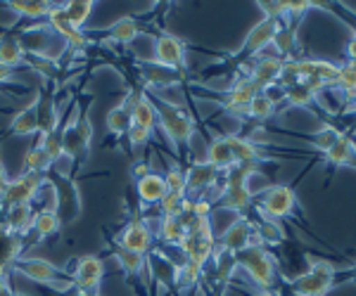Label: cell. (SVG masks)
I'll return each instance as SVG.
<instances>
[{
	"label": "cell",
	"mask_w": 356,
	"mask_h": 296,
	"mask_svg": "<svg viewBox=\"0 0 356 296\" xmlns=\"http://www.w3.org/2000/svg\"><path fill=\"white\" fill-rule=\"evenodd\" d=\"M138 76L143 78V85L152 90L174 88V85L183 83V71L166 69V67L157 64V62H138Z\"/></svg>",
	"instance_id": "obj_14"
},
{
	"label": "cell",
	"mask_w": 356,
	"mask_h": 296,
	"mask_svg": "<svg viewBox=\"0 0 356 296\" xmlns=\"http://www.w3.org/2000/svg\"><path fill=\"white\" fill-rule=\"evenodd\" d=\"M164 175V183H166V192H174V195H183L188 197V180H186V171H183L178 164H171L166 168Z\"/></svg>",
	"instance_id": "obj_43"
},
{
	"label": "cell",
	"mask_w": 356,
	"mask_h": 296,
	"mask_svg": "<svg viewBox=\"0 0 356 296\" xmlns=\"http://www.w3.org/2000/svg\"><path fill=\"white\" fill-rule=\"evenodd\" d=\"M337 275H318V272H302L300 277H295L292 289L297 296H325L335 287Z\"/></svg>",
	"instance_id": "obj_19"
},
{
	"label": "cell",
	"mask_w": 356,
	"mask_h": 296,
	"mask_svg": "<svg viewBox=\"0 0 356 296\" xmlns=\"http://www.w3.org/2000/svg\"><path fill=\"white\" fill-rule=\"evenodd\" d=\"M24 64L36 73H41L43 78H48V81H53L57 73H60V64H57L55 57L48 53H26Z\"/></svg>",
	"instance_id": "obj_36"
},
{
	"label": "cell",
	"mask_w": 356,
	"mask_h": 296,
	"mask_svg": "<svg viewBox=\"0 0 356 296\" xmlns=\"http://www.w3.org/2000/svg\"><path fill=\"white\" fill-rule=\"evenodd\" d=\"M131 123H134V119H131V107L126 105V100H122L107 112V130L112 135H117V138H126Z\"/></svg>",
	"instance_id": "obj_31"
},
{
	"label": "cell",
	"mask_w": 356,
	"mask_h": 296,
	"mask_svg": "<svg viewBox=\"0 0 356 296\" xmlns=\"http://www.w3.org/2000/svg\"><path fill=\"white\" fill-rule=\"evenodd\" d=\"M0 296H17L13 289H5V292H0Z\"/></svg>",
	"instance_id": "obj_56"
},
{
	"label": "cell",
	"mask_w": 356,
	"mask_h": 296,
	"mask_svg": "<svg viewBox=\"0 0 356 296\" xmlns=\"http://www.w3.org/2000/svg\"><path fill=\"white\" fill-rule=\"evenodd\" d=\"M233 152V159L235 164H259L264 155L252 138H245V135H223Z\"/></svg>",
	"instance_id": "obj_26"
},
{
	"label": "cell",
	"mask_w": 356,
	"mask_h": 296,
	"mask_svg": "<svg viewBox=\"0 0 356 296\" xmlns=\"http://www.w3.org/2000/svg\"><path fill=\"white\" fill-rule=\"evenodd\" d=\"M202 265L197 263H191V261H183L181 265H178V275H176V287L181 289H193L195 284L202 280Z\"/></svg>",
	"instance_id": "obj_42"
},
{
	"label": "cell",
	"mask_w": 356,
	"mask_h": 296,
	"mask_svg": "<svg viewBox=\"0 0 356 296\" xmlns=\"http://www.w3.org/2000/svg\"><path fill=\"white\" fill-rule=\"evenodd\" d=\"M62 220L57 211H36V218H33V235H36L38 242H45V240H53V237L60 235L62 230Z\"/></svg>",
	"instance_id": "obj_30"
},
{
	"label": "cell",
	"mask_w": 356,
	"mask_h": 296,
	"mask_svg": "<svg viewBox=\"0 0 356 296\" xmlns=\"http://www.w3.org/2000/svg\"><path fill=\"white\" fill-rule=\"evenodd\" d=\"M13 78H15V69L0 64V93H5V88H3L5 83H15Z\"/></svg>",
	"instance_id": "obj_52"
},
{
	"label": "cell",
	"mask_w": 356,
	"mask_h": 296,
	"mask_svg": "<svg viewBox=\"0 0 356 296\" xmlns=\"http://www.w3.org/2000/svg\"><path fill=\"white\" fill-rule=\"evenodd\" d=\"M45 178H48L57 190V216H60L62 225L74 223V220L81 216V209H83L74 175H62V173H53V171H50Z\"/></svg>",
	"instance_id": "obj_5"
},
{
	"label": "cell",
	"mask_w": 356,
	"mask_h": 296,
	"mask_svg": "<svg viewBox=\"0 0 356 296\" xmlns=\"http://www.w3.org/2000/svg\"><path fill=\"white\" fill-rule=\"evenodd\" d=\"M152 105L159 116V128L164 130L166 138L174 142L176 150L178 147H191L195 135V119L191 116V112L162 98H152Z\"/></svg>",
	"instance_id": "obj_2"
},
{
	"label": "cell",
	"mask_w": 356,
	"mask_h": 296,
	"mask_svg": "<svg viewBox=\"0 0 356 296\" xmlns=\"http://www.w3.org/2000/svg\"><path fill=\"white\" fill-rule=\"evenodd\" d=\"M152 242H154V232L150 230V225H147L143 218H134L122 230V240L117 244L124 249H129V252L147 256L152 252Z\"/></svg>",
	"instance_id": "obj_13"
},
{
	"label": "cell",
	"mask_w": 356,
	"mask_h": 296,
	"mask_svg": "<svg viewBox=\"0 0 356 296\" xmlns=\"http://www.w3.org/2000/svg\"><path fill=\"white\" fill-rule=\"evenodd\" d=\"M273 48L278 50V57L283 60V57H290L292 53H295L297 48V31L292 24H280V28L275 31L273 36Z\"/></svg>",
	"instance_id": "obj_40"
},
{
	"label": "cell",
	"mask_w": 356,
	"mask_h": 296,
	"mask_svg": "<svg viewBox=\"0 0 356 296\" xmlns=\"http://www.w3.org/2000/svg\"><path fill=\"white\" fill-rule=\"evenodd\" d=\"M5 8L13 10L19 19L36 21V19H45V17H48L50 3H38V0H8Z\"/></svg>",
	"instance_id": "obj_34"
},
{
	"label": "cell",
	"mask_w": 356,
	"mask_h": 296,
	"mask_svg": "<svg viewBox=\"0 0 356 296\" xmlns=\"http://www.w3.org/2000/svg\"><path fill=\"white\" fill-rule=\"evenodd\" d=\"M186 180H188V197H195V192H207L209 187L219 183V171L207 162H195L186 171Z\"/></svg>",
	"instance_id": "obj_20"
},
{
	"label": "cell",
	"mask_w": 356,
	"mask_h": 296,
	"mask_svg": "<svg viewBox=\"0 0 356 296\" xmlns=\"http://www.w3.org/2000/svg\"><path fill=\"white\" fill-rule=\"evenodd\" d=\"M105 33H107V41L110 43L131 45L143 33V24L136 19V17L126 15V17H119L117 21H112V24L105 28Z\"/></svg>",
	"instance_id": "obj_24"
},
{
	"label": "cell",
	"mask_w": 356,
	"mask_h": 296,
	"mask_svg": "<svg viewBox=\"0 0 356 296\" xmlns=\"http://www.w3.org/2000/svg\"><path fill=\"white\" fill-rule=\"evenodd\" d=\"M112 256H114V261L119 263V268H122L126 275H131V277H140L143 270L147 268V256L129 252V249L119 247V244H114V247H112Z\"/></svg>",
	"instance_id": "obj_29"
},
{
	"label": "cell",
	"mask_w": 356,
	"mask_h": 296,
	"mask_svg": "<svg viewBox=\"0 0 356 296\" xmlns=\"http://www.w3.org/2000/svg\"><path fill=\"white\" fill-rule=\"evenodd\" d=\"M252 199H254V195L250 190V183H226L219 197V207L226 209V211L245 214L252 207Z\"/></svg>",
	"instance_id": "obj_18"
},
{
	"label": "cell",
	"mask_w": 356,
	"mask_h": 296,
	"mask_svg": "<svg viewBox=\"0 0 356 296\" xmlns=\"http://www.w3.org/2000/svg\"><path fill=\"white\" fill-rule=\"evenodd\" d=\"M349 277H354V280H356V265L352 268V272H349Z\"/></svg>",
	"instance_id": "obj_57"
},
{
	"label": "cell",
	"mask_w": 356,
	"mask_h": 296,
	"mask_svg": "<svg viewBox=\"0 0 356 296\" xmlns=\"http://www.w3.org/2000/svg\"><path fill=\"white\" fill-rule=\"evenodd\" d=\"M15 270L19 272L22 277L36 282V284H45V287H55L60 292H72L74 284L69 280V275L65 270H60L53 261L41 259V256H22L17 261Z\"/></svg>",
	"instance_id": "obj_4"
},
{
	"label": "cell",
	"mask_w": 356,
	"mask_h": 296,
	"mask_svg": "<svg viewBox=\"0 0 356 296\" xmlns=\"http://www.w3.org/2000/svg\"><path fill=\"white\" fill-rule=\"evenodd\" d=\"M297 207V195L290 185H271L268 190L261 192L259 211L264 218H288Z\"/></svg>",
	"instance_id": "obj_8"
},
{
	"label": "cell",
	"mask_w": 356,
	"mask_h": 296,
	"mask_svg": "<svg viewBox=\"0 0 356 296\" xmlns=\"http://www.w3.org/2000/svg\"><path fill=\"white\" fill-rule=\"evenodd\" d=\"M325 157H328V164L330 166H347V164H354L356 162V145L352 138H342L335 142V145L330 147L328 152H325Z\"/></svg>",
	"instance_id": "obj_35"
},
{
	"label": "cell",
	"mask_w": 356,
	"mask_h": 296,
	"mask_svg": "<svg viewBox=\"0 0 356 296\" xmlns=\"http://www.w3.org/2000/svg\"><path fill=\"white\" fill-rule=\"evenodd\" d=\"M235 263H238V270H245L247 277H250L259 289H264V292L273 289L275 261H273V256L266 252V247L252 244V247H247L243 252L235 254Z\"/></svg>",
	"instance_id": "obj_3"
},
{
	"label": "cell",
	"mask_w": 356,
	"mask_h": 296,
	"mask_svg": "<svg viewBox=\"0 0 356 296\" xmlns=\"http://www.w3.org/2000/svg\"><path fill=\"white\" fill-rule=\"evenodd\" d=\"M36 100H38V128H41L38 135L57 133L60 130V110H57L55 93L50 88H41L36 93Z\"/></svg>",
	"instance_id": "obj_16"
},
{
	"label": "cell",
	"mask_w": 356,
	"mask_h": 296,
	"mask_svg": "<svg viewBox=\"0 0 356 296\" xmlns=\"http://www.w3.org/2000/svg\"><path fill=\"white\" fill-rule=\"evenodd\" d=\"M297 71H300L302 83H307L312 90L321 93L328 85H337V71H340V67L323 60H297Z\"/></svg>",
	"instance_id": "obj_9"
},
{
	"label": "cell",
	"mask_w": 356,
	"mask_h": 296,
	"mask_svg": "<svg viewBox=\"0 0 356 296\" xmlns=\"http://www.w3.org/2000/svg\"><path fill=\"white\" fill-rule=\"evenodd\" d=\"M5 289H13V287H10V282H8V272L0 270V292H5Z\"/></svg>",
	"instance_id": "obj_54"
},
{
	"label": "cell",
	"mask_w": 356,
	"mask_h": 296,
	"mask_svg": "<svg viewBox=\"0 0 356 296\" xmlns=\"http://www.w3.org/2000/svg\"><path fill=\"white\" fill-rule=\"evenodd\" d=\"M207 164H211L219 173H226V171H231L235 166L233 152L223 135L209 142V147H207Z\"/></svg>",
	"instance_id": "obj_27"
},
{
	"label": "cell",
	"mask_w": 356,
	"mask_h": 296,
	"mask_svg": "<svg viewBox=\"0 0 356 296\" xmlns=\"http://www.w3.org/2000/svg\"><path fill=\"white\" fill-rule=\"evenodd\" d=\"M259 93V88H257L254 83L250 81L247 76L238 78L231 88L226 90V93L221 95V105L223 110H226L228 114H235V116H245L247 112V105H250L252 100H254V95Z\"/></svg>",
	"instance_id": "obj_12"
},
{
	"label": "cell",
	"mask_w": 356,
	"mask_h": 296,
	"mask_svg": "<svg viewBox=\"0 0 356 296\" xmlns=\"http://www.w3.org/2000/svg\"><path fill=\"white\" fill-rule=\"evenodd\" d=\"M0 230H5V207L0 202Z\"/></svg>",
	"instance_id": "obj_55"
},
{
	"label": "cell",
	"mask_w": 356,
	"mask_h": 296,
	"mask_svg": "<svg viewBox=\"0 0 356 296\" xmlns=\"http://www.w3.org/2000/svg\"><path fill=\"white\" fill-rule=\"evenodd\" d=\"M24 60H26V48L19 38L10 36V33L0 38V64L17 69V67L24 64Z\"/></svg>",
	"instance_id": "obj_28"
},
{
	"label": "cell",
	"mask_w": 356,
	"mask_h": 296,
	"mask_svg": "<svg viewBox=\"0 0 356 296\" xmlns=\"http://www.w3.org/2000/svg\"><path fill=\"white\" fill-rule=\"evenodd\" d=\"M136 195L143 207H154V204H159L166 195L164 175L157 173V171H152V173L145 175L140 183H136Z\"/></svg>",
	"instance_id": "obj_23"
},
{
	"label": "cell",
	"mask_w": 356,
	"mask_h": 296,
	"mask_svg": "<svg viewBox=\"0 0 356 296\" xmlns=\"http://www.w3.org/2000/svg\"><path fill=\"white\" fill-rule=\"evenodd\" d=\"M312 8H314V3H309V0H292V3H285V17H288V19H300V17L307 15Z\"/></svg>",
	"instance_id": "obj_48"
},
{
	"label": "cell",
	"mask_w": 356,
	"mask_h": 296,
	"mask_svg": "<svg viewBox=\"0 0 356 296\" xmlns=\"http://www.w3.org/2000/svg\"><path fill=\"white\" fill-rule=\"evenodd\" d=\"M309 272H318V275H337L335 265L323 259H309Z\"/></svg>",
	"instance_id": "obj_49"
},
{
	"label": "cell",
	"mask_w": 356,
	"mask_h": 296,
	"mask_svg": "<svg viewBox=\"0 0 356 296\" xmlns=\"http://www.w3.org/2000/svg\"><path fill=\"white\" fill-rule=\"evenodd\" d=\"M8 183H10V178H8V171H5L3 162H0V195H3V192H5V187H8Z\"/></svg>",
	"instance_id": "obj_53"
},
{
	"label": "cell",
	"mask_w": 356,
	"mask_h": 296,
	"mask_svg": "<svg viewBox=\"0 0 356 296\" xmlns=\"http://www.w3.org/2000/svg\"><path fill=\"white\" fill-rule=\"evenodd\" d=\"M24 249H26L24 237L15 235L10 230H0V270L3 272L15 270L17 261L24 256Z\"/></svg>",
	"instance_id": "obj_21"
},
{
	"label": "cell",
	"mask_w": 356,
	"mask_h": 296,
	"mask_svg": "<svg viewBox=\"0 0 356 296\" xmlns=\"http://www.w3.org/2000/svg\"><path fill=\"white\" fill-rule=\"evenodd\" d=\"M342 138V133L340 130H337L335 126H323L321 130H316L314 135H309V142H312V145L316 147V150L318 152H328L332 145H335L337 140Z\"/></svg>",
	"instance_id": "obj_44"
},
{
	"label": "cell",
	"mask_w": 356,
	"mask_h": 296,
	"mask_svg": "<svg viewBox=\"0 0 356 296\" xmlns=\"http://www.w3.org/2000/svg\"><path fill=\"white\" fill-rule=\"evenodd\" d=\"M252 244H259V242H257L254 223L247 220L245 216L235 218L233 223L226 227V232H223L221 240H219V247L226 249V252H231V254L243 252V249L252 247Z\"/></svg>",
	"instance_id": "obj_11"
},
{
	"label": "cell",
	"mask_w": 356,
	"mask_h": 296,
	"mask_svg": "<svg viewBox=\"0 0 356 296\" xmlns=\"http://www.w3.org/2000/svg\"><path fill=\"white\" fill-rule=\"evenodd\" d=\"M53 171V162L48 159V155L43 152L41 142L36 140V145H31L24 155V164H22V173H38V175H48Z\"/></svg>",
	"instance_id": "obj_32"
},
{
	"label": "cell",
	"mask_w": 356,
	"mask_h": 296,
	"mask_svg": "<svg viewBox=\"0 0 356 296\" xmlns=\"http://www.w3.org/2000/svg\"><path fill=\"white\" fill-rule=\"evenodd\" d=\"M45 183V175H38V173H22L17 175L15 180H10L5 192L0 195V202L3 207H31L33 199H36L38 190L43 187Z\"/></svg>",
	"instance_id": "obj_7"
},
{
	"label": "cell",
	"mask_w": 356,
	"mask_h": 296,
	"mask_svg": "<svg viewBox=\"0 0 356 296\" xmlns=\"http://www.w3.org/2000/svg\"><path fill=\"white\" fill-rule=\"evenodd\" d=\"M280 69H283V60H280V57H261V60H257L254 64L250 67L247 78H250L259 90H264L266 85L278 81Z\"/></svg>",
	"instance_id": "obj_22"
},
{
	"label": "cell",
	"mask_w": 356,
	"mask_h": 296,
	"mask_svg": "<svg viewBox=\"0 0 356 296\" xmlns=\"http://www.w3.org/2000/svg\"><path fill=\"white\" fill-rule=\"evenodd\" d=\"M33 218H36L33 207H8L5 209V230L19 237H29L33 230Z\"/></svg>",
	"instance_id": "obj_25"
},
{
	"label": "cell",
	"mask_w": 356,
	"mask_h": 296,
	"mask_svg": "<svg viewBox=\"0 0 356 296\" xmlns=\"http://www.w3.org/2000/svg\"><path fill=\"white\" fill-rule=\"evenodd\" d=\"M280 24L283 21H275V19H264L259 21V24H254L252 26V31L247 33V38H245V43H243V57H254V55H259L266 45H271L273 43V36H275V31L280 28Z\"/></svg>",
	"instance_id": "obj_15"
},
{
	"label": "cell",
	"mask_w": 356,
	"mask_h": 296,
	"mask_svg": "<svg viewBox=\"0 0 356 296\" xmlns=\"http://www.w3.org/2000/svg\"><path fill=\"white\" fill-rule=\"evenodd\" d=\"M41 128H38V100L33 95V100L29 102L24 110H19L10 121L5 135H17V138H31V135H38Z\"/></svg>",
	"instance_id": "obj_17"
},
{
	"label": "cell",
	"mask_w": 356,
	"mask_h": 296,
	"mask_svg": "<svg viewBox=\"0 0 356 296\" xmlns=\"http://www.w3.org/2000/svg\"><path fill=\"white\" fill-rule=\"evenodd\" d=\"M275 114V105L271 100L266 98V95H261V93H257L254 95V100L247 105V112H245V116H250V119H254V121H268Z\"/></svg>",
	"instance_id": "obj_41"
},
{
	"label": "cell",
	"mask_w": 356,
	"mask_h": 296,
	"mask_svg": "<svg viewBox=\"0 0 356 296\" xmlns=\"http://www.w3.org/2000/svg\"><path fill=\"white\" fill-rule=\"evenodd\" d=\"M354 38H356V33H354Z\"/></svg>",
	"instance_id": "obj_58"
},
{
	"label": "cell",
	"mask_w": 356,
	"mask_h": 296,
	"mask_svg": "<svg viewBox=\"0 0 356 296\" xmlns=\"http://www.w3.org/2000/svg\"><path fill=\"white\" fill-rule=\"evenodd\" d=\"M254 232H257V242H259L261 247H275V244H280L285 240V232L278 220L264 218V216L259 223L254 225Z\"/></svg>",
	"instance_id": "obj_38"
},
{
	"label": "cell",
	"mask_w": 356,
	"mask_h": 296,
	"mask_svg": "<svg viewBox=\"0 0 356 296\" xmlns=\"http://www.w3.org/2000/svg\"><path fill=\"white\" fill-rule=\"evenodd\" d=\"M126 140H129V147L131 150H140V147H145L147 142L152 140V130L143 128V126H136V123H131L129 133H126Z\"/></svg>",
	"instance_id": "obj_47"
},
{
	"label": "cell",
	"mask_w": 356,
	"mask_h": 296,
	"mask_svg": "<svg viewBox=\"0 0 356 296\" xmlns=\"http://www.w3.org/2000/svg\"><path fill=\"white\" fill-rule=\"evenodd\" d=\"M60 140L65 147L67 159H72V173H76L79 166H83L90 157V147H93V123L88 119V102L81 107V100H74L69 107L65 123H60Z\"/></svg>",
	"instance_id": "obj_1"
},
{
	"label": "cell",
	"mask_w": 356,
	"mask_h": 296,
	"mask_svg": "<svg viewBox=\"0 0 356 296\" xmlns=\"http://www.w3.org/2000/svg\"><path fill=\"white\" fill-rule=\"evenodd\" d=\"M259 93H261V95H266V98L271 100L275 107H278L280 102H285V88H283V85H278V83L266 85V88L259 90Z\"/></svg>",
	"instance_id": "obj_51"
},
{
	"label": "cell",
	"mask_w": 356,
	"mask_h": 296,
	"mask_svg": "<svg viewBox=\"0 0 356 296\" xmlns=\"http://www.w3.org/2000/svg\"><path fill=\"white\" fill-rule=\"evenodd\" d=\"M285 102L292 107H314L318 102V93L309 88L307 83H295L290 88H285Z\"/></svg>",
	"instance_id": "obj_39"
},
{
	"label": "cell",
	"mask_w": 356,
	"mask_h": 296,
	"mask_svg": "<svg viewBox=\"0 0 356 296\" xmlns=\"http://www.w3.org/2000/svg\"><path fill=\"white\" fill-rule=\"evenodd\" d=\"M150 173H152V166L145 162V159H138V162L131 164V178H134V183H140V180Z\"/></svg>",
	"instance_id": "obj_50"
},
{
	"label": "cell",
	"mask_w": 356,
	"mask_h": 296,
	"mask_svg": "<svg viewBox=\"0 0 356 296\" xmlns=\"http://www.w3.org/2000/svg\"><path fill=\"white\" fill-rule=\"evenodd\" d=\"M337 88L344 90L347 100H356V64H344L337 71Z\"/></svg>",
	"instance_id": "obj_46"
},
{
	"label": "cell",
	"mask_w": 356,
	"mask_h": 296,
	"mask_svg": "<svg viewBox=\"0 0 356 296\" xmlns=\"http://www.w3.org/2000/svg\"><path fill=\"white\" fill-rule=\"evenodd\" d=\"M93 10H95L93 0H72V3H65V12H67L69 24L74 28H79V31H83V26L88 24Z\"/></svg>",
	"instance_id": "obj_37"
},
{
	"label": "cell",
	"mask_w": 356,
	"mask_h": 296,
	"mask_svg": "<svg viewBox=\"0 0 356 296\" xmlns=\"http://www.w3.org/2000/svg\"><path fill=\"white\" fill-rule=\"evenodd\" d=\"M76 292H97V287L105 280V261L95 254H83L74 261V268L67 272Z\"/></svg>",
	"instance_id": "obj_6"
},
{
	"label": "cell",
	"mask_w": 356,
	"mask_h": 296,
	"mask_svg": "<svg viewBox=\"0 0 356 296\" xmlns=\"http://www.w3.org/2000/svg\"><path fill=\"white\" fill-rule=\"evenodd\" d=\"M157 64L166 67V69L183 71L186 69V43L174 33H159L154 38V60Z\"/></svg>",
	"instance_id": "obj_10"
},
{
	"label": "cell",
	"mask_w": 356,
	"mask_h": 296,
	"mask_svg": "<svg viewBox=\"0 0 356 296\" xmlns=\"http://www.w3.org/2000/svg\"><path fill=\"white\" fill-rule=\"evenodd\" d=\"M38 142H41L43 152L48 155V159L53 164L62 162V159H67L65 155V147H62V140H60V133H48V135H38Z\"/></svg>",
	"instance_id": "obj_45"
},
{
	"label": "cell",
	"mask_w": 356,
	"mask_h": 296,
	"mask_svg": "<svg viewBox=\"0 0 356 296\" xmlns=\"http://www.w3.org/2000/svg\"><path fill=\"white\" fill-rule=\"evenodd\" d=\"M157 237L164 244H171V247H181V242L186 240V225H183L181 216H162V220H159Z\"/></svg>",
	"instance_id": "obj_33"
}]
</instances>
